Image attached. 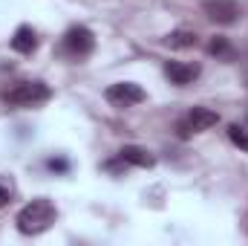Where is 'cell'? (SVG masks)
<instances>
[{
	"instance_id": "1",
	"label": "cell",
	"mask_w": 248,
	"mask_h": 246,
	"mask_svg": "<svg viewBox=\"0 0 248 246\" xmlns=\"http://www.w3.org/2000/svg\"><path fill=\"white\" fill-rule=\"evenodd\" d=\"M58 217V209L49 197H35L32 203H26L20 211H17V232L20 235H41L46 232Z\"/></svg>"
},
{
	"instance_id": "2",
	"label": "cell",
	"mask_w": 248,
	"mask_h": 246,
	"mask_svg": "<svg viewBox=\"0 0 248 246\" xmlns=\"http://www.w3.org/2000/svg\"><path fill=\"white\" fill-rule=\"evenodd\" d=\"M49 96H52V93H49V87H46L44 81H23V84L12 87V90L6 93V102L15 105V107H38V105H44Z\"/></svg>"
},
{
	"instance_id": "3",
	"label": "cell",
	"mask_w": 248,
	"mask_h": 246,
	"mask_svg": "<svg viewBox=\"0 0 248 246\" xmlns=\"http://www.w3.org/2000/svg\"><path fill=\"white\" fill-rule=\"evenodd\" d=\"M107 102L116 105V107H133V105H141L147 99V93L136 84V81H119V84H110L107 87Z\"/></svg>"
},
{
	"instance_id": "4",
	"label": "cell",
	"mask_w": 248,
	"mask_h": 246,
	"mask_svg": "<svg viewBox=\"0 0 248 246\" xmlns=\"http://www.w3.org/2000/svg\"><path fill=\"white\" fill-rule=\"evenodd\" d=\"M202 12H205L208 20H214V23H219V26H231V23H237L240 15H243L237 0H205V3H202Z\"/></svg>"
},
{
	"instance_id": "5",
	"label": "cell",
	"mask_w": 248,
	"mask_h": 246,
	"mask_svg": "<svg viewBox=\"0 0 248 246\" xmlns=\"http://www.w3.org/2000/svg\"><path fill=\"white\" fill-rule=\"evenodd\" d=\"M217 122H219V113L217 110H211V107H193L185 116V122H179V136L187 139L190 133H205V130H211Z\"/></svg>"
},
{
	"instance_id": "6",
	"label": "cell",
	"mask_w": 248,
	"mask_h": 246,
	"mask_svg": "<svg viewBox=\"0 0 248 246\" xmlns=\"http://www.w3.org/2000/svg\"><path fill=\"white\" fill-rule=\"evenodd\" d=\"M93 47H95V38H93V32H90L87 26H72V29L63 35V50H66V55H72V58L90 55Z\"/></svg>"
},
{
	"instance_id": "7",
	"label": "cell",
	"mask_w": 248,
	"mask_h": 246,
	"mask_svg": "<svg viewBox=\"0 0 248 246\" xmlns=\"http://www.w3.org/2000/svg\"><path fill=\"white\" fill-rule=\"evenodd\" d=\"M165 75L170 78V84L185 87V84H190L199 75V67L196 64H182V61H168L165 64Z\"/></svg>"
},
{
	"instance_id": "8",
	"label": "cell",
	"mask_w": 248,
	"mask_h": 246,
	"mask_svg": "<svg viewBox=\"0 0 248 246\" xmlns=\"http://www.w3.org/2000/svg\"><path fill=\"white\" fill-rule=\"evenodd\" d=\"M119 157L127 165H136V168H153L156 165V157L147 148H141V145H124L122 151H119Z\"/></svg>"
},
{
	"instance_id": "9",
	"label": "cell",
	"mask_w": 248,
	"mask_h": 246,
	"mask_svg": "<svg viewBox=\"0 0 248 246\" xmlns=\"http://www.w3.org/2000/svg\"><path fill=\"white\" fill-rule=\"evenodd\" d=\"M12 50L20 53V55H32L38 50V35L32 26H17L15 35H12Z\"/></svg>"
},
{
	"instance_id": "10",
	"label": "cell",
	"mask_w": 248,
	"mask_h": 246,
	"mask_svg": "<svg viewBox=\"0 0 248 246\" xmlns=\"http://www.w3.org/2000/svg\"><path fill=\"white\" fill-rule=\"evenodd\" d=\"M196 32L193 29H173L168 38H165V44L170 47V50H190V47H196Z\"/></svg>"
},
{
	"instance_id": "11",
	"label": "cell",
	"mask_w": 248,
	"mask_h": 246,
	"mask_svg": "<svg viewBox=\"0 0 248 246\" xmlns=\"http://www.w3.org/2000/svg\"><path fill=\"white\" fill-rule=\"evenodd\" d=\"M208 53H211V55H217V61H234V47H231V41H228V38H222V35L211 38Z\"/></svg>"
},
{
	"instance_id": "12",
	"label": "cell",
	"mask_w": 248,
	"mask_h": 246,
	"mask_svg": "<svg viewBox=\"0 0 248 246\" xmlns=\"http://www.w3.org/2000/svg\"><path fill=\"white\" fill-rule=\"evenodd\" d=\"M228 139H231L243 154H248V130L243 124H228Z\"/></svg>"
},
{
	"instance_id": "13",
	"label": "cell",
	"mask_w": 248,
	"mask_h": 246,
	"mask_svg": "<svg viewBox=\"0 0 248 246\" xmlns=\"http://www.w3.org/2000/svg\"><path fill=\"white\" fill-rule=\"evenodd\" d=\"M15 191H17V185H15V180H12V177H6V174H0V209L12 203Z\"/></svg>"
},
{
	"instance_id": "14",
	"label": "cell",
	"mask_w": 248,
	"mask_h": 246,
	"mask_svg": "<svg viewBox=\"0 0 248 246\" xmlns=\"http://www.w3.org/2000/svg\"><path fill=\"white\" fill-rule=\"evenodd\" d=\"M46 165H49L52 171H66V168H69V165H66V159H49Z\"/></svg>"
}]
</instances>
